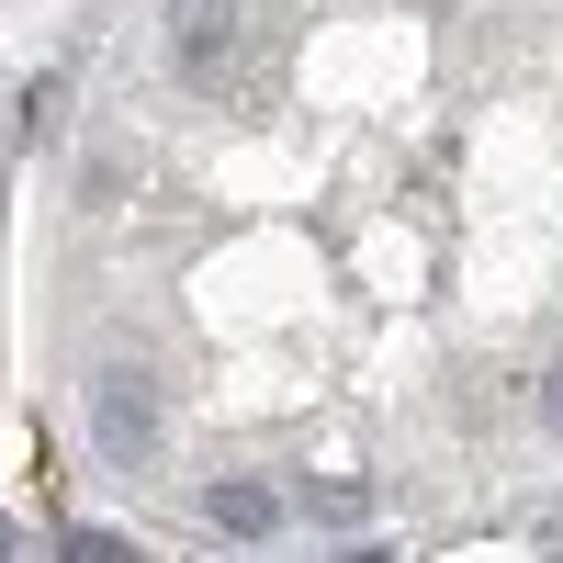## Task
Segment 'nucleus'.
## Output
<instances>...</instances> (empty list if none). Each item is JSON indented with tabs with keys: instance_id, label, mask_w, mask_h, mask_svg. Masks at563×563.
<instances>
[{
	"instance_id": "nucleus-3",
	"label": "nucleus",
	"mask_w": 563,
	"mask_h": 563,
	"mask_svg": "<svg viewBox=\"0 0 563 563\" xmlns=\"http://www.w3.org/2000/svg\"><path fill=\"white\" fill-rule=\"evenodd\" d=\"M203 530H214V541H271V530H282V485L214 474V485H203Z\"/></svg>"
},
{
	"instance_id": "nucleus-7",
	"label": "nucleus",
	"mask_w": 563,
	"mask_h": 563,
	"mask_svg": "<svg viewBox=\"0 0 563 563\" xmlns=\"http://www.w3.org/2000/svg\"><path fill=\"white\" fill-rule=\"evenodd\" d=\"M57 552H90V563H113V552H135L124 530H57Z\"/></svg>"
},
{
	"instance_id": "nucleus-2",
	"label": "nucleus",
	"mask_w": 563,
	"mask_h": 563,
	"mask_svg": "<svg viewBox=\"0 0 563 563\" xmlns=\"http://www.w3.org/2000/svg\"><path fill=\"white\" fill-rule=\"evenodd\" d=\"M158 45H169L180 90H225V79H238V45H249V12H238V0H169Z\"/></svg>"
},
{
	"instance_id": "nucleus-4",
	"label": "nucleus",
	"mask_w": 563,
	"mask_h": 563,
	"mask_svg": "<svg viewBox=\"0 0 563 563\" xmlns=\"http://www.w3.org/2000/svg\"><path fill=\"white\" fill-rule=\"evenodd\" d=\"M361 507H372V496H361L350 474H316V485H305V519H316V530H361Z\"/></svg>"
},
{
	"instance_id": "nucleus-5",
	"label": "nucleus",
	"mask_w": 563,
	"mask_h": 563,
	"mask_svg": "<svg viewBox=\"0 0 563 563\" xmlns=\"http://www.w3.org/2000/svg\"><path fill=\"white\" fill-rule=\"evenodd\" d=\"M57 113H68V79H34V90H23V135H34V147L57 135Z\"/></svg>"
},
{
	"instance_id": "nucleus-8",
	"label": "nucleus",
	"mask_w": 563,
	"mask_h": 563,
	"mask_svg": "<svg viewBox=\"0 0 563 563\" xmlns=\"http://www.w3.org/2000/svg\"><path fill=\"white\" fill-rule=\"evenodd\" d=\"M530 406H541V429L563 440V361H552V372H541V384H530Z\"/></svg>"
},
{
	"instance_id": "nucleus-6",
	"label": "nucleus",
	"mask_w": 563,
	"mask_h": 563,
	"mask_svg": "<svg viewBox=\"0 0 563 563\" xmlns=\"http://www.w3.org/2000/svg\"><path fill=\"white\" fill-rule=\"evenodd\" d=\"M113 192H124V158L102 147V158H90V169H79V203H113Z\"/></svg>"
},
{
	"instance_id": "nucleus-1",
	"label": "nucleus",
	"mask_w": 563,
	"mask_h": 563,
	"mask_svg": "<svg viewBox=\"0 0 563 563\" xmlns=\"http://www.w3.org/2000/svg\"><path fill=\"white\" fill-rule=\"evenodd\" d=\"M90 451H102L113 474H158V451H169V395H158V372H135V361H102V372H90Z\"/></svg>"
}]
</instances>
